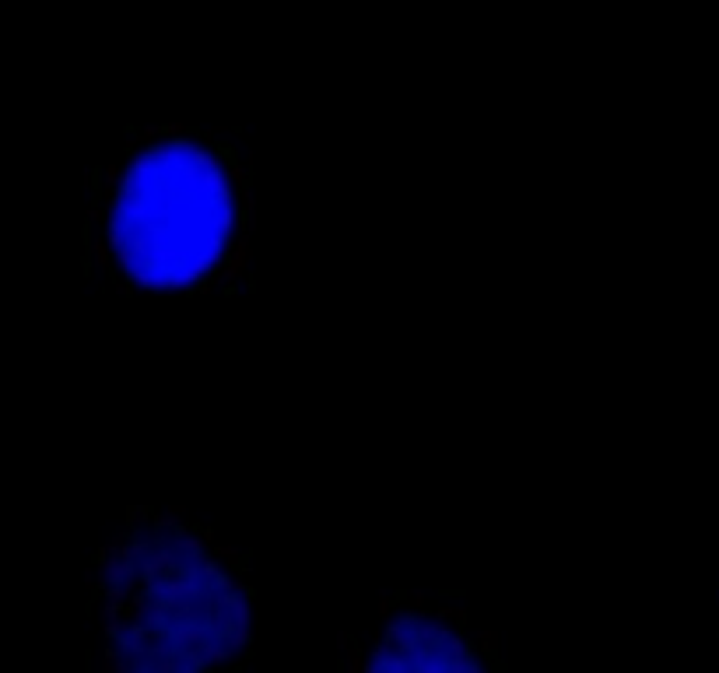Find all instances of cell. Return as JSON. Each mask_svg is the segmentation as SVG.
I'll return each mask as SVG.
<instances>
[{
  "instance_id": "cell-1",
  "label": "cell",
  "mask_w": 719,
  "mask_h": 673,
  "mask_svg": "<svg viewBox=\"0 0 719 673\" xmlns=\"http://www.w3.org/2000/svg\"><path fill=\"white\" fill-rule=\"evenodd\" d=\"M253 165L225 127H127L91 168L85 270L116 295L236 291L253 260Z\"/></svg>"
},
{
  "instance_id": "cell-2",
  "label": "cell",
  "mask_w": 719,
  "mask_h": 673,
  "mask_svg": "<svg viewBox=\"0 0 719 673\" xmlns=\"http://www.w3.org/2000/svg\"><path fill=\"white\" fill-rule=\"evenodd\" d=\"M105 673H221L249 645V557L186 509L130 505L88 575Z\"/></svg>"
},
{
  "instance_id": "cell-3",
  "label": "cell",
  "mask_w": 719,
  "mask_h": 673,
  "mask_svg": "<svg viewBox=\"0 0 719 673\" xmlns=\"http://www.w3.org/2000/svg\"><path fill=\"white\" fill-rule=\"evenodd\" d=\"M348 673H506L499 645L474 631L467 610L421 593L382 596L379 625L348 652Z\"/></svg>"
}]
</instances>
